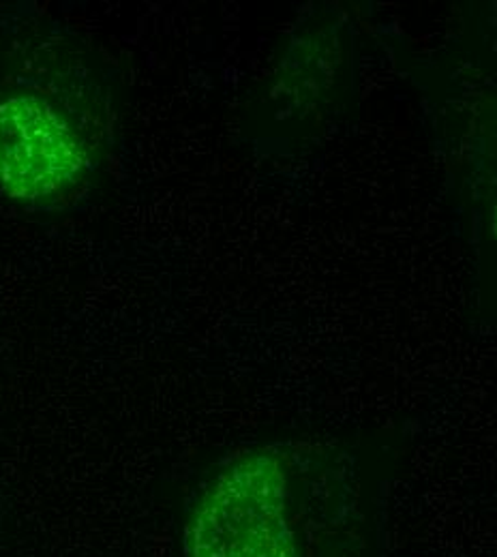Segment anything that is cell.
<instances>
[{
    "label": "cell",
    "instance_id": "obj_1",
    "mask_svg": "<svg viewBox=\"0 0 497 557\" xmlns=\"http://www.w3.org/2000/svg\"><path fill=\"white\" fill-rule=\"evenodd\" d=\"M110 71L35 4L0 22V194L28 212L82 207L116 148Z\"/></svg>",
    "mask_w": 497,
    "mask_h": 557
},
{
    "label": "cell",
    "instance_id": "obj_2",
    "mask_svg": "<svg viewBox=\"0 0 497 557\" xmlns=\"http://www.w3.org/2000/svg\"><path fill=\"white\" fill-rule=\"evenodd\" d=\"M362 515L348 472L326 455L266 444L232 455L198 491L185 557H356Z\"/></svg>",
    "mask_w": 497,
    "mask_h": 557
},
{
    "label": "cell",
    "instance_id": "obj_3",
    "mask_svg": "<svg viewBox=\"0 0 497 557\" xmlns=\"http://www.w3.org/2000/svg\"><path fill=\"white\" fill-rule=\"evenodd\" d=\"M494 232H496V236H497V209H496V216H494Z\"/></svg>",
    "mask_w": 497,
    "mask_h": 557
}]
</instances>
